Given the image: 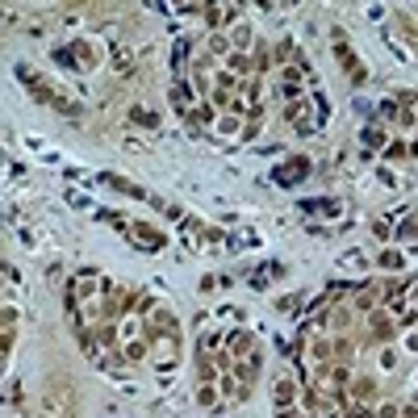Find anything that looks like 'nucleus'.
<instances>
[{
  "instance_id": "1",
  "label": "nucleus",
  "mask_w": 418,
  "mask_h": 418,
  "mask_svg": "<svg viewBox=\"0 0 418 418\" xmlns=\"http://www.w3.org/2000/svg\"><path fill=\"white\" fill-rule=\"evenodd\" d=\"M46 414L50 418H67V389H55V397L46 393Z\"/></svg>"
}]
</instances>
